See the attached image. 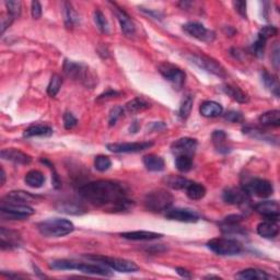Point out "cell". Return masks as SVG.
Masks as SVG:
<instances>
[{
    "mask_svg": "<svg viewBox=\"0 0 280 280\" xmlns=\"http://www.w3.org/2000/svg\"><path fill=\"white\" fill-rule=\"evenodd\" d=\"M258 120L262 126L278 127L280 125V112L278 110H268L260 116Z\"/></svg>",
    "mask_w": 280,
    "mask_h": 280,
    "instance_id": "d6a6232c",
    "label": "cell"
},
{
    "mask_svg": "<svg viewBox=\"0 0 280 280\" xmlns=\"http://www.w3.org/2000/svg\"><path fill=\"white\" fill-rule=\"evenodd\" d=\"M62 120L64 126H65L66 130H72L78 124V120L74 118V115L72 112H65L62 116Z\"/></svg>",
    "mask_w": 280,
    "mask_h": 280,
    "instance_id": "7dc6e473",
    "label": "cell"
},
{
    "mask_svg": "<svg viewBox=\"0 0 280 280\" xmlns=\"http://www.w3.org/2000/svg\"><path fill=\"white\" fill-rule=\"evenodd\" d=\"M160 126H166L163 122H154L152 125H151L150 127V130H154V132H156V130H163V128H160Z\"/></svg>",
    "mask_w": 280,
    "mask_h": 280,
    "instance_id": "9f6ffc18",
    "label": "cell"
},
{
    "mask_svg": "<svg viewBox=\"0 0 280 280\" xmlns=\"http://www.w3.org/2000/svg\"><path fill=\"white\" fill-rule=\"evenodd\" d=\"M31 14H32L33 19H35V20H38L40 16H42V6H40V4L38 2H32Z\"/></svg>",
    "mask_w": 280,
    "mask_h": 280,
    "instance_id": "681fc988",
    "label": "cell"
},
{
    "mask_svg": "<svg viewBox=\"0 0 280 280\" xmlns=\"http://www.w3.org/2000/svg\"><path fill=\"white\" fill-rule=\"evenodd\" d=\"M166 218L168 220L180 221V222L192 224L200 220V216L196 212L188 208H168L166 212Z\"/></svg>",
    "mask_w": 280,
    "mask_h": 280,
    "instance_id": "4fadbf2b",
    "label": "cell"
},
{
    "mask_svg": "<svg viewBox=\"0 0 280 280\" xmlns=\"http://www.w3.org/2000/svg\"><path fill=\"white\" fill-rule=\"evenodd\" d=\"M183 30L185 33H188L190 36L207 43L212 42L216 36L212 31L207 30L205 26L195 21L186 23V24L183 26Z\"/></svg>",
    "mask_w": 280,
    "mask_h": 280,
    "instance_id": "7c38bea8",
    "label": "cell"
},
{
    "mask_svg": "<svg viewBox=\"0 0 280 280\" xmlns=\"http://www.w3.org/2000/svg\"><path fill=\"white\" fill-rule=\"evenodd\" d=\"M14 19L10 14H8V16H2V33H4L6 31V28L11 26V23L14 22Z\"/></svg>",
    "mask_w": 280,
    "mask_h": 280,
    "instance_id": "816d5d0a",
    "label": "cell"
},
{
    "mask_svg": "<svg viewBox=\"0 0 280 280\" xmlns=\"http://www.w3.org/2000/svg\"><path fill=\"white\" fill-rule=\"evenodd\" d=\"M88 260H91L93 262H98L102 264L106 265L110 270H114L120 272H136L139 267L136 262L132 260H124V258H108V256H98V255H89L86 256Z\"/></svg>",
    "mask_w": 280,
    "mask_h": 280,
    "instance_id": "52a82bcc",
    "label": "cell"
},
{
    "mask_svg": "<svg viewBox=\"0 0 280 280\" xmlns=\"http://www.w3.org/2000/svg\"><path fill=\"white\" fill-rule=\"evenodd\" d=\"M52 270H79L89 275H98L104 277H110L113 275L110 268L102 262H79L68 260H56L50 264Z\"/></svg>",
    "mask_w": 280,
    "mask_h": 280,
    "instance_id": "7a4b0ae2",
    "label": "cell"
},
{
    "mask_svg": "<svg viewBox=\"0 0 280 280\" xmlns=\"http://www.w3.org/2000/svg\"><path fill=\"white\" fill-rule=\"evenodd\" d=\"M176 272H178V275H180V277H184V278H190V277H192L190 272L188 270H184V268L178 267V268H176Z\"/></svg>",
    "mask_w": 280,
    "mask_h": 280,
    "instance_id": "11a10c76",
    "label": "cell"
},
{
    "mask_svg": "<svg viewBox=\"0 0 280 280\" xmlns=\"http://www.w3.org/2000/svg\"><path fill=\"white\" fill-rule=\"evenodd\" d=\"M0 156H2V159L11 161L16 163V164H28V163H31L32 161L31 156H28L14 148L2 149V152H0Z\"/></svg>",
    "mask_w": 280,
    "mask_h": 280,
    "instance_id": "44dd1931",
    "label": "cell"
},
{
    "mask_svg": "<svg viewBox=\"0 0 280 280\" xmlns=\"http://www.w3.org/2000/svg\"><path fill=\"white\" fill-rule=\"evenodd\" d=\"M185 190H186V195H188V197L192 200H202L207 192L205 186L195 182H190V184L185 188Z\"/></svg>",
    "mask_w": 280,
    "mask_h": 280,
    "instance_id": "e575fe53",
    "label": "cell"
},
{
    "mask_svg": "<svg viewBox=\"0 0 280 280\" xmlns=\"http://www.w3.org/2000/svg\"><path fill=\"white\" fill-rule=\"evenodd\" d=\"M79 195L91 205L108 212H128L134 205L126 188L114 180H100L88 183L79 188Z\"/></svg>",
    "mask_w": 280,
    "mask_h": 280,
    "instance_id": "6da1fadb",
    "label": "cell"
},
{
    "mask_svg": "<svg viewBox=\"0 0 280 280\" xmlns=\"http://www.w3.org/2000/svg\"><path fill=\"white\" fill-rule=\"evenodd\" d=\"M192 180H188L184 176H180V175H168L166 178H164V183L173 190H185L188 186L190 184Z\"/></svg>",
    "mask_w": 280,
    "mask_h": 280,
    "instance_id": "836d02e7",
    "label": "cell"
},
{
    "mask_svg": "<svg viewBox=\"0 0 280 280\" xmlns=\"http://www.w3.org/2000/svg\"><path fill=\"white\" fill-rule=\"evenodd\" d=\"M40 200L38 195H33L31 192L24 190H12L4 196L2 202L11 204H21V205H28V204L36 202Z\"/></svg>",
    "mask_w": 280,
    "mask_h": 280,
    "instance_id": "d6986e66",
    "label": "cell"
},
{
    "mask_svg": "<svg viewBox=\"0 0 280 280\" xmlns=\"http://www.w3.org/2000/svg\"><path fill=\"white\" fill-rule=\"evenodd\" d=\"M64 72L70 79L78 81L88 88H93L98 84L96 74L90 70L89 66H86L84 62H76L66 60L64 62Z\"/></svg>",
    "mask_w": 280,
    "mask_h": 280,
    "instance_id": "3957f363",
    "label": "cell"
},
{
    "mask_svg": "<svg viewBox=\"0 0 280 280\" xmlns=\"http://www.w3.org/2000/svg\"><path fill=\"white\" fill-rule=\"evenodd\" d=\"M22 238L19 232L8 230L6 228L0 229V246L2 250H14L20 248Z\"/></svg>",
    "mask_w": 280,
    "mask_h": 280,
    "instance_id": "e0dca14e",
    "label": "cell"
},
{
    "mask_svg": "<svg viewBox=\"0 0 280 280\" xmlns=\"http://www.w3.org/2000/svg\"><path fill=\"white\" fill-rule=\"evenodd\" d=\"M34 214V209L28 205L2 202L0 216L4 220H24Z\"/></svg>",
    "mask_w": 280,
    "mask_h": 280,
    "instance_id": "ba28073f",
    "label": "cell"
},
{
    "mask_svg": "<svg viewBox=\"0 0 280 280\" xmlns=\"http://www.w3.org/2000/svg\"><path fill=\"white\" fill-rule=\"evenodd\" d=\"M159 72L162 74V77L168 82H171L175 89L180 90L185 84L186 74L182 69L178 68V66L173 65L171 62H162L159 65Z\"/></svg>",
    "mask_w": 280,
    "mask_h": 280,
    "instance_id": "30bf717a",
    "label": "cell"
},
{
    "mask_svg": "<svg viewBox=\"0 0 280 280\" xmlns=\"http://www.w3.org/2000/svg\"><path fill=\"white\" fill-rule=\"evenodd\" d=\"M142 162H144L146 168L151 172H161L164 170V166H166V163H164V160H163V158L158 154H154L144 156Z\"/></svg>",
    "mask_w": 280,
    "mask_h": 280,
    "instance_id": "484cf974",
    "label": "cell"
},
{
    "mask_svg": "<svg viewBox=\"0 0 280 280\" xmlns=\"http://www.w3.org/2000/svg\"><path fill=\"white\" fill-rule=\"evenodd\" d=\"M188 60L198 68L205 70V72L209 74L217 76V77L224 78L226 76L224 68L212 57L202 54H192L188 56Z\"/></svg>",
    "mask_w": 280,
    "mask_h": 280,
    "instance_id": "9c48e42d",
    "label": "cell"
},
{
    "mask_svg": "<svg viewBox=\"0 0 280 280\" xmlns=\"http://www.w3.org/2000/svg\"><path fill=\"white\" fill-rule=\"evenodd\" d=\"M175 166L182 173H188L192 168V159L190 156H178L175 159Z\"/></svg>",
    "mask_w": 280,
    "mask_h": 280,
    "instance_id": "f35d334b",
    "label": "cell"
},
{
    "mask_svg": "<svg viewBox=\"0 0 280 280\" xmlns=\"http://www.w3.org/2000/svg\"><path fill=\"white\" fill-rule=\"evenodd\" d=\"M207 248L220 256H233L242 252V244L234 238H216L207 242Z\"/></svg>",
    "mask_w": 280,
    "mask_h": 280,
    "instance_id": "8992f818",
    "label": "cell"
},
{
    "mask_svg": "<svg viewBox=\"0 0 280 280\" xmlns=\"http://www.w3.org/2000/svg\"><path fill=\"white\" fill-rule=\"evenodd\" d=\"M212 144L220 154L230 152V148L226 146V134L224 130H214L212 135Z\"/></svg>",
    "mask_w": 280,
    "mask_h": 280,
    "instance_id": "1f68e13d",
    "label": "cell"
},
{
    "mask_svg": "<svg viewBox=\"0 0 280 280\" xmlns=\"http://www.w3.org/2000/svg\"><path fill=\"white\" fill-rule=\"evenodd\" d=\"M38 229L45 238H62L70 234L74 230V226L70 220L55 218L40 222Z\"/></svg>",
    "mask_w": 280,
    "mask_h": 280,
    "instance_id": "277c9868",
    "label": "cell"
},
{
    "mask_svg": "<svg viewBox=\"0 0 280 280\" xmlns=\"http://www.w3.org/2000/svg\"><path fill=\"white\" fill-rule=\"evenodd\" d=\"M197 140L194 138L184 137L180 138L172 144L171 150L175 156H190L194 154L197 148Z\"/></svg>",
    "mask_w": 280,
    "mask_h": 280,
    "instance_id": "9a60e30c",
    "label": "cell"
},
{
    "mask_svg": "<svg viewBox=\"0 0 280 280\" xmlns=\"http://www.w3.org/2000/svg\"><path fill=\"white\" fill-rule=\"evenodd\" d=\"M120 236L132 241H151L162 238L163 234L152 231H130L120 233Z\"/></svg>",
    "mask_w": 280,
    "mask_h": 280,
    "instance_id": "7402d4cb",
    "label": "cell"
},
{
    "mask_svg": "<svg viewBox=\"0 0 280 280\" xmlns=\"http://www.w3.org/2000/svg\"><path fill=\"white\" fill-rule=\"evenodd\" d=\"M272 62H274V66H275V68L278 69L279 68V48H278V45L276 46L275 52H274Z\"/></svg>",
    "mask_w": 280,
    "mask_h": 280,
    "instance_id": "f5cc1de1",
    "label": "cell"
},
{
    "mask_svg": "<svg viewBox=\"0 0 280 280\" xmlns=\"http://www.w3.org/2000/svg\"><path fill=\"white\" fill-rule=\"evenodd\" d=\"M118 94H120L118 92L113 91V90H110L108 92L103 93V94H101L100 96H98V98H115L116 96H118Z\"/></svg>",
    "mask_w": 280,
    "mask_h": 280,
    "instance_id": "db71d44e",
    "label": "cell"
},
{
    "mask_svg": "<svg viewBox=\"0 0 280 280\" xmlns=\"http://www.w3.org/2000/svg\"><path fill=\"white\" fill-rule=\"evenodd\" d=\"M242 188L246 190L250 195H255L260 198H267L272 195L274 186L267 180L252 178L248 180Z\"/></svg>",
    "mask_w": 280,
    "mask_h": 280,
    "instance_id": "8fae6325",
    "label": "cell"
},
{
    "mask_svg": "<svg viewBox=\"0 0 280 280\" xmlns=\"http://www.w3.org/2000/svg\"><path fill=\"white\" fill-rule=\"evenodd\" d=\"M224 120L230 122H242L244 118L241 112L238 110H229L224 114Z\"/></svg>",
    "mask_w": 280,
    "mask_h": 280,
    "instance_id": "c3c4849f",
    "label": "cell"
},
{
    "mask_svg": "<svg viewBox=\"0 0 280 280\" xmlns=\"http://www.w3.org/2000/svg\"><path fill=\"white\" fill-rule=\"evenodd\" d=\"M136 125H137V122H134L132 126H130V132H137L138 128H136Z\"/></svg>",
    "mask_w": 280,
    "mask_h": 280,
    "instance_id": "680465c9",
    "label": "cell"
},
{
    "mask_svg": "<svg viewBox=\"0 0 280 280\" xmlns=\"http://www.w3.org/2000/svg\"><path fill=\"white\" fill-rule=\"evenodd\" d=\"M192 104H194V96L192 94H188L184 98L182 103H180V106L178 110V115L182 120H188V116L190 115Z\"/></svg>",
    "mask_w": 280,
    "mask_h": 280,
    "instance_id": "74e56055",
    "label": "cell"
},
{
    "mask_svg": "<svg viewBox=\"0 0 280 280\" xmlns=\"http://www.w3.org/2000/svg\"><path fill=\"white\" fill-rule=\"evenodd\" d=\"M266 42L267 40H264L262 38L258 36L256 38L255 42L252 45V52L256 56V57H262L264 56V52H265V48H266Z\"/></svg>",
    "mask_w": 280,
    "mask_h": 280,
    "instance_id": "ee69618b",
    "label": "cell"
},
{
    "mask_svg": "<svg viewBox=\"0 0 280 280\" xmlns=\"http://www.w3.org/2000/svg\"><path fill=\"white\" fill-rule=\"evenodd\" d=\"M200 113L204 118H218L224 113L222 105L214 101H205L202 102L200 108Z\"/></svg>",
    "mask_w": 280,
    "mask_h": 280,
    "instance_id": "603a6c76",
    "label": "cell"
},
{
    "mask_svg": "<svg viewBox=\"0 0 280 280\" xmlns=\"http://www.w3.org/2000/svg\"><path fill=\"white\" fill-rule=\"evenodd\" d=\"M222 91L226 96H229L233 100L238 103H248L250 101V96L248 93H245L242 89L238 86H231V84H224L222 86Z\"/></svg>",
    "mask_w": 280,
    "mask_h": 280,
    "instance_id": "f546056e",
    "label": "cell"
},
{
    "mask_svg": "<svg viewBox=\"0 0 280 280\" xmlns=\"http://www.w3.org/2000/svg\"><path fill=\"white\" fill-rule=\"evenodd\" d=\"M258 233L265 238H274L278 236L279 226L277 221L266 220L258 226Z\"/></svg>",
    "mask_w": 280,
    "mask_h": 280,
    "instance_id": "cb8c5ba5",
    "label": "cell"
},
{
    "mask_svg": "<svg viewBox=\"0 0 280 280\" xmlns=\"http://www.w3.org/2000/svg\"><path fill=\"white\" fill-rule=\"evenodd\" d=\"M62 16H64V21H65V26L68 28H74L79 23V14H77V11L72 8V4L64 2Z\"/></svg>",
    "mask_w": 280,
    "mask_h": 280,
    "instance_id": "f1b7e54d",
    "label": "cell"
},
{
    "mask_svg": "<svg viewBox=\"0 0 280 280\" xmlns=\"http://www.w3.org/2000/svg\"><path fill=\"white\" fill-rule=\"evenodd\" d=\"M278 34V28L274 26H266L264 28H260V31L258 32V36L262 38L264 40H268L275 35Z\"/></svg>",
    "mask_w": 280,
    "mask_h": 280,
    "instance_id": "bcb514c9",
    "label": "cell"
},
{
    "mask_svg": "<svg viewBox=\"0 0 280 280\" xmlns=\"http://www.w3.org/2000/svg\"><path fill=\"white\" fill-rule=\"evenodd\" d=\"M262 84H265V86L272 93V94L279 96V82L275 76L266 72V70H262Z\"/></svg>",
    "mask_w": 280,
    "mask_h": 280,
    "instance_id": "d590c367",
    "label": "cell"
},
{
    "mask_svg": "<svg viewBox=\"0 0 280 280\" xmlns=\"http://www.w3.org/2000/svg\"><path fill=\"white\" fill-rule=\"evenodd\" d=\"M112 166V161H110L108 156H98L94 159V168L98 172H105Z\"/></svg>",
    "mask_w": 280,
    "mask_h": 280,
    "instance_id": "b9f144b4",
    "label": "cell"
},
{
    "mask_svg": "<svg viewBox=\"0 0 280 280\" xmlns=\"http://www.w3.org/2000/svg\"><path fill=\"white\" fill-rule=\"evenodd\" d=\"M255 212L260 214L266 220L278 221L279 219V204L277 200H265L260 202L254 207Z\"/></svg>",
    "mask_w": 280,
    "mask_h": 280,
    "instance_id": "ac0fdd59",
    "label": "cell"
},
{
    "mask_svg": "<svg viewBox=\"0 0 280 280\" xmlns=\"http://www.w3.org/2000/svg\"><path fill=\"white\" fill-rule=\"evenodd\" d=\"M62 84V79L60 76L52 74L48 86V94L50 96H56L57 93L60 90Z\"/></svg>",
    "mask_w": 280,
    "mask_h": 280,
    "instance_id": "60d3db41",
    "label": "cell"
},
{
    "mask_svg": "<svg viewBox=\"0 0 280 280\" xmlns=\"http://www.w3.org/2000/svg\"><path fill=\"white\" fill-rule=\"evenodd\" d=\"M114 12H115V16H116V18H118V20L120 22V26L122 33H124L126 36H128V38L134 36V35H135V33H136V26H135V23L132 22V20L130 19V16H128L124 10L120 9V8H118V7L114 8Z\"/></svg>",
    "mask_w": 280,
    "mask_h": 280,
    "instance_id": "ffe728a7",
    "label": "cell"
},
{
    "mask_svg": "<svg viewBox=\"0 0 280 280\" xmlns=\"http://www.w3.org/2000/svg\"><path fill=\"white\" fill-rule=\"evenodd\" d=\"M0 178H2V180H0V185H4V182H6V173H4V168H2V173H0Z\"/></svg>",
    "mask_w": 280,
    "mask_h": 280,
    "instance_id": "6f0895ef",
    "label": "cell"
},
{
    "mask_svg": "<svg viewBox=\"0 0 280 280\" xmlns=\"http://www.w3.org/2000/svg\"><path fill=\"white\" fill-rule=\"evenodd\" d=\"M122 114H124V108L120 106H114L110 112V118H108V122L110 126H114L118 120L122 118Z\"/></svg>",
    "mask_w": 280,
    "mask_h": 280,
    "instance_id": "f6af8a7d",
    "label": "cell"
},
{
    "mask_svg": "<svg viewBox=\"0 0 280 280\" xmlns=\"http://www.w3.org/2000/svg\"><path fill=\"white\" fill-rule=\"evenodd\" d=\"M150 106H151L150 103L144 101V98H136L126 104V110L130 113H138V112H142L144 110H148Z\"/></svg>",
    "mask_w": 280,
    "mask_h": 280,
    "instance_id": "8d00e7d4",
    "label": "cell"
},
{
    "mask_svg": "<svg viewBox=\"0 0 280 280\" xmlns=\"http://www.w3.org/2000/svg\"><path fill=\"white\" fill-rule=\"evenodd\" d=\"M250 194L243 188H229L224 190L222 198L229 205H242L250 200Z\"/></svg>",
    "mask_w": 280,
    "mask_h": 280,
    "instance_id": "2e32d148",
    "label": "cell"
},
{
    "mask_svg": "<svg viewBox=\"0 0 280 280\" xmlns=\"http://www.w3.org/2000/svg\"><path fill=\"white\" fill-rule=\"evenodd\" d=\"M58 212L68 214H82L86 212V208L81 204L74 200H64L56 206Z\"/></svg>",
    "mask_w": 280,
    "mask_h": 280,
    "instance_id": "4316f807",
    "label": "cell"
},
{
    "mask_svg": "<svg viewBox=\"0 0 280 280\" xmlns=\"http://www.w3.org/2000/svg\"><path fill=\"white\" fill-rule=\"evenodd\" d=\"M24 182L28 186V188H42V186L45 183V176L40 171L32 170V171L28 172L26 174Z\"/></svg>",
    "mask_w": 280,
    "mask_h": 280,
    "instance_id": "4dcf8cb0",
    "label": "cell"
},
{
    "mask_svg": "<svg viewBox=\"0 0 280 280\" xmlns=\"http://www.w3.org/2000/svg\"><path fill=\"white\" fill-rule=\"evenodd\" d=\"M94 22H96V26H98V30L103 33H108L110 32V24L106 20V18L103 14V12L101 10H96L94 11Z\"/></svg>",
    "mask_w": 280,
    "mask_h": 280,
    "instance_id": "ab89813d",
    "label": "cell"
},
{
    "mask_svg": "<svg viewBox=\"0 0 280 280\" xmlns=\"http://www.w3.org/2000/svg\"><path fill=\"white\" fill-rule=\"evenodd\" d=\"M173 204V195L166 190H156L144 197V207L152 212H166Z\"/></svg>",
    "mask_w": 280,
    "mask_h": 280,
    "instance_id": "5b68a950",
    "label": "cell"
},
{
    "mask_svg": "<svg viewBox=\"0 0 280 280\" xmlns=\"http://www.w3.org/2000/svg\"><path fill=\"white\" fill-rule=\"evenodd\" d=\"M154 146V142H122V144H108L106 148L114 154H135L147 150Z\"/></svg>",
    "mask_w": 280,
    "mask_h": 280,
    "instance_id": "5bb4252c",
    "label": "cell"
},
{
    "mask_svg": "<svg viewBox=\"0 0 280 280\" xmlns=\"http://www.w3.org/2000/svg\"><path fill=\"white\" fill-rule=\"evenodd\" d=\"M233 4H234V8L238 12V14H240L243 18V19H246V16H248L246 2H233Z\"/></svg>",
    "mask_w": 280,
    "mask_h": 280,
    "instance_id": "f907efd6",
    "label": "cell"
},
{
    "mask_svg": "<svg viewBox=\"0 0 280 280\" xmlns=\"http://www.w3.org/2000/svg\"><path fill=\"white\" fill-rule=\"evenodd\" d=\"M236 277L242 280H266L272 278V276L268 275L266 272L258 270V268H248V270H241Z\"/></svg>",
    "mask_w": 280,
    "mask_h": 280,
    "instance_id": "83f0119b",
    "label": "cell"
},
{
    "mask_svg": "<svg viewBox=\"0 0 280 280\" xmlns=\"http://www.w3.org/2000/svg\"><path fill=\"white\" fill-rule=\"evenodd\" d=\"M52 135V128L48 125L43 124H34L28 126L23 132V136L26 138L31 137H50Z\"/></svg>",
    "mask_w": 280,
    "mask_h": 280,
    "instance_id": "d4e9b609",
    "label": "cell"
},
{
    "mask_svg": "<svg viewBox=\"0 0 280 280\" xmlns=\"http://www.w3.org/2000/svg\"><path fill=\"white\" fill-rule=\"evenodd\" d=\"M6 7L8 9V14L16 19V18L20 16L21 14V9H22V4L21 2H16V0H9V2H4Z\"/></svg>",
    "mask_w": 280,
    "mask_h": 280,
    "instance_id": "7bdbcfd3",
    "label": "cell"
}]
</instances>
